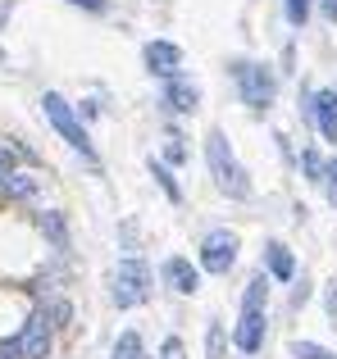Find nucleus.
<instances>
[{
  "instance_id": "obj_4",
  "label": "nucleus",
  "mask_w": 337,
  "mask_h": 359,
  "mask_svg": "<svg viewBox=\"0 0 337 359\" xmlns=\"http://www.w3.org/2000/svg\"><path fill=\"white\" fill-rule=\"evenodd\" d=\"M41 109H46V118L55 123V132H60V137L69 141L73 150H82V155H91V141H87V132L78 128V118H73V109L64 105V96H55V91H46V96H41Z\"/></svg>"
},
{
  "instance_id": "obj_22",
  "label": "nucleus",
  "mask_w": 337,
  "mask_h": 359,
  "mask_svg": "<svg viewBox=\"0 0 337 359\" xmlns=\"http://www.w3.org/2000/svg\"><path fill=\"white\" fill-rule=\"evenodd\" d=\"M164 155H168V159H173V164H178V159H183V155H187V150H183V137H168V146H164Z\"/></svg>"
},
{
  "instance_id": "obj_21",
  "label": "nucleus",
  "mask_w": 337,
  "mask_h": 359,
  "mask_svg": "<svg viewBox=\"0 0 337 359\" xmlns=\"http://www.w3.org/2000/svg\"><path fill=\"white\" fill-rule=\"evenodd\" d=\"M151 173H155V177H160V187H164V191H168V201H178V187H173V177H168V173H164V168H160V164H155V159H151Z\"/></svg>"
},
{
  "instance_id": "obj_5",
  "label": "nucleus",
  "mask_w": 337,
  "mask_h": 359,
  "mask_svg": "<svg viewBox=\"0 0 337 359\" xmlns=\"http://www.w3.org/2000/svg\"><path fill=\"white\" fill-rule=\"evenodd\" d=\"M232 264H237V232H228V228L210 232L201 241V269L205 273H228Z\"/></svg>"
},
{
  "instance_id": "obj_1",
  "label": "nucleus",
  "mask_w": 337,
  "mask_h": 359,
  "mask_svg": "<svg viewBox=\"0 0 337 359\" xmlns=\"http://www.w3.org/2000/svg\"><path fill=\"white\" fill-rule=\"evenodd\" d=\"M205 159H210V173H214V182H219V191L232 196V201H246L251 196L246 168L232 159V146H228L223 132H210V137H205Z\"/></svg>"
},
{
  "instance_id": "obj_7",
  "label": "nucleus",
  "mask_w": 337,
  "mask_h": 359,
  "mask_svg": "<svg viewBox=\"0 0 337 359\" xmlns=\"http://www.w3.org/2000/svg\"><path fill=\"white\" fill-rule=\"evenodd\" d=\"M232 341H237V351L256 355L260 341H265V314H260V309H242V323H237V332H232Z\"/></svg>"
},
{
  "instance_id": "obj_6",
  "label": "nucleus",
  "mask_w": 337,
  "mask_h": 359,
  "mask_svg": "<svg viewBox=\"0 0 337 359\" xmlns=\"http://www.w3.org/2000/svg\"><path fill=\"white\" fill-rule=\"evenodd\" d=\"M14 346V355H23V359H46L51 355V327H46V314H32L23 323V332H18V341H9Z\"/></svg>"
},
{
  "instance_id": "obj_12",
  "label": "nucleus",
  "mask_w": 337,
  "mask_h": 359,
  "mask_svg": "<svg viewBox=\"0 0 337 359\" xmlns=\"http://www.w3.org/2000/svg\"><path fill=\"white\" fill-rule=\"evenodd\" d=\"M315 118H319L324 137L337 141V91H319V96H315Z\"/></svg>"
},
{
  "instance_id": "obj_16",
  "label": "nucleus",
  "mask_w": 337,
  "mask_h": 359,
  "mask_svg": "<svg viewBox=\"0 0 337 359\" xmlns=\"http://www.w3.org/2000/svg\"><path fill=\"white\" fill-rule=\"evenodd\" d=\"M292 359H337V355L315 346V341H292Z\"/></svg>"
},
{
  "instance_id": "obj_24",
  "label": "nucleus",
  "mask_w": 337,
  "mask_h": 359,
  "mask_svg": "<svg viewBox=\"0 0 337 359\" xmlns=\"http://www.w3.org/2000/svg\"><path fill=\"white\" fill-rule=\"evenodd\" d=\"M324 182H329V196H333V205H337V159L329 164V177H324Z\"/></svg>"
},
{
  "instance_id": "obj_3",
  "label": "nucleus",
  "mask_w": 337,
  "mask_h": 359,
  "mask_svg": "<svg viewBox=\"0 0 337 359\" xmlns=\"http://www.w3.org/2000/svg\"><path fill=\"white\" fill-rule=\"evenodd\" d=\"M151 296V273H146L142 259H124L114 273V305L119 309H133Z\"/></svg>"
},
{
  "instance_id": "obj_19",
  "label": "nucleus",
  "mask_w": 337,
  "mask_h": 359,
  "mask_svg": "<svg viewBox=\"0 0 337 359\" xmlns=\"http://www.w3.org/2000/svg\"><path fill=\"white\" fill-rule=\"evenodd\" d=\"M287 18H292L296 27H305V18H310V0H287Z\"/></svg>"
},
{
  "instance_id": "obj_25",
  "label": "nucleus",
  "mask_w": 337,
  "mask_h": 359,
  "mask_svg": "<svg viewBox=\"0 0 337 359\" xmlns=\"http://www.w3.org/2000/svg\"><path fill=\"white\" fill-rule=\"evenodd\" d=\"M329 318H333V327H337V282H329Z\"/></svg>"
},
{
  "instance_id": "obj_2",
  "label": "nucleus",
  "mask_w": 337,
  "mask_h": 359,
  "mask_svg": "<svg viewBox=\"0 0 337 359\" xmlns=\"http://www.w3.org/2000/svg\"><path fill=\"white\" fill-rule=\"evenodd\" d=\"M232 78H237L242 100H246L251 109H269L274 105V73L269 69H260V64H251V60H237L232 64Z\"/></svg>"
},
{
  "instance_id": "obj_20",
  "label": "nucleus",
  "mask_w": 337,
  "mask_h": 359,
  "mask_svg": "<svg viewBox=\"0 0 337 359\" xmlns=\"http://www.w3.org/2000/svg\"><path fill=\"white\" fill-rule=\"evenodd\" d=\"M205 346H210V359H223V327L219 323H210V341Z\"/></svg>"
},
{
  "instance_id": "obj_27",
  "label": "nucleus",
  "mask_w": 337,
  "mask_h": 359,
  "mask_svg": "<svg viewBox=\"0 0 337 359\" xmlns=\"http://www.w3.org/2000/svg\"><path fill=\"white\" fill-rule=\"evenodd\" d=\"M69 5H82V9H105V0H69Z\"/></svg>"
},
{
  "instance_id": "obj_18",
  "label": "nucleus",
  "mask_w": 337,
  "mask_h": 359,
  "mask_svg": "<svg viewBox=\"0 0 337 359\" xmlns=\"http://www.w3.org/2000/svg\"><path fill=\"white\" fill-rule=\"evenodd\" d=\"M301 164H305V173H310V182H324V177H329V168L319 164V155H315V150H305Z\"/></svg>"
},
{
  "instance_id": "obj_9",
  "label": "nucleus",
  "mask_w": 337,
  "mask_h": 359,
  "mask_svg": "<svg viewBox=\"0 0 337 359\" xmlns=\"http://www.w3.org/2000/svg\"><path fill=\"white\" fill-rule=\"evenodd\" d=\"M164 282L173 291H183V296H192L196 287H201V273L192 269V264L183 259V255H173V259H164Z\"/></svg>"
},
{
  "instance_id": "obj_14",
  "label": "nucleus",
  "mask_w": 337,
  "mask_h": 359,
  "mask_svg": "<svg viewBox=\"0 0 337 359\" xmlns=\"http://www.w3.org/2000/svg\"><path fill=\"white\" fill-rule=\"evenodd\" d=\"M41 232H46V237H51L55 245H60V250L69 245V237H64V219H60V214H41Z\"/></svg>"
},
{
  "instance_id": "obj_13",
  "label": "nucleus",
  "mask_w": 337,
  "mask_h": 359,
  "mask_svg": "<svg viewBox=\"0 0 337 359\" xmlns=\"http://www.w3.org/2000/svg\"><path fill=\"white\" fill-rule=\"evenodd\" d=\"M265 296H269V287H265V273H260V278H251L246 296H242V309H260V305H265Z\"/></svg>"
},
{
  "instance_id": "obj_26",
  "label": "nucleus",
  "mask_w": 337,
  "mask_h": 359,
  "mask_svg": "<svg viewBox=\"0 0 337 359\" xmlns=\"http://www.w3.org/2000/svg\"><path fill=\"white\" fill-rule=\"evenodd\" d=\"M324 18H329V23H337V0H324Z\"/></svg>"
},
{
  "instance_id": "obj_10",
  "label": "nucleus",
  "mask_w": 337,
  "mask_h": 359,
  "mask_svg": "<svg viewBox=\"0 0 337 359\" xmlns=\"http://www.w3.org/2000/svg\"><path fill=\"white\" fill-rule=\"evenodd\" d=\"M164 100L173 109H183V114H192V109L201 105V91H196V82H187V78H178V73H173L168 87H164Z\"/></svg>"
},
{
  "instance_id": "obj_17",
  "label": "nucleus",
  "mask_w": 337,
  "mask_h": 359,
  "mask_svg": "<svg viewBox=\"0 0 337 359\" xmlns=\"http://www.w3.org/2000/svg\"><path fill=\"white\" fill-rule=\"evenodd\" d=\"M32 177L27 173H9V182H5V196H32Z\"/></svg>"
},
{
  "instance_id": "obj_15",
  "label": "nucleus",
  "mask_w": 337,
  "mask_h": 359,
  "mask_svg": "<svg viewBox=\"0 0 337 359\" xmlns=\"http://www.w3.org/2000/svg\"><path fill=\"white\" fill-rule=\"evenodd\" d=\"M114 359H142V337L137 332H124L114 346Z\"/></svg>"
},
{
  "instance_id": "obj_11",
  "label": "nucleus",
  "mask_w": 337,
  "mask_h": 359,
  "mask_svg": "<svg viewBox=\"0 0 337 359\" xmlns=\"http://www.w3.org/2000/svg\"><path fill=\"white\" fill-rule=\"evenodd\" d=\"M265 264H269V278H278V282H292V273H296V259H292V250H287L283 241H269V245H265Z\"/></svg>"
},
{
  "instance_id": "obj_23",
  "label": "nucleus",
  "mask_w": 337,
  "mask_h": 359,
  "mask_svg": "<svg viewBox=\"0 0 337 359\" xmlns=\"http://www.w3.org/2000/svg\"><path fill=\"white\" fill-rule=\"evenodd\" d=\"M5 182H9V150L0 146V191H5Z\"/></svg>"
},
{
  "instance_id": "obj_8",
  "label": "nucleus",
  "mask_w": 337,
  "mask_h": 359,
  "mask_svg": "<svg viewBox=\"0 0 337 359\" xmlns=\"http://www.w3.org/2000/svg\"><path fill=\"white\" fill-rule=\"evenodd\" d=\"M146 64H151V73H160V78H173L178 64H183V50H178L173 41H151L146 46Z\"/></svg>"
}]
</instances>
